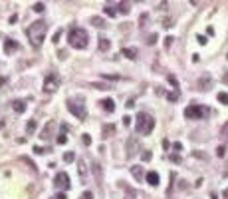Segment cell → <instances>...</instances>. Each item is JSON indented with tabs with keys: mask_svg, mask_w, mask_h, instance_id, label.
I'll list each match as a JSON object with an SVG mask.
<instances>
[{
	"mask_svg": "<svg viewBox=\"0 0 228 199\" xmlns=\"http://www.w3.org/2000/svg\"><path fill=\"white\" fill-rule=\"evenodd\" d=\"M78 173H79L82 183H87V163L83 159H78Z\"/></svg>",
	"mask_w": 228,
	"mask_h": 199,
	"instance_id": "obj_9",
	"label": "cell"
},
{
	"mask_svg": "<svg viewBox=\"0 0 228 199\" xmlns=\"http://www.w3.org/2000/svg\"><path fill=\"white\" fill-rule=\"evenodd\" d=\"M115 133V125L109 124V125H103V137H111Z\"/></svg>",
	"mask_w": 228,
	"mask_h": 199,
	"instance_id": "obj_19",
	"label": "cell"
},
{
	"mask_svg": "<svg viewBox=\"0 0 228 199\" xmlns=\"http://www.w3.org/2000/svg\"><path fill=\"white\" fill-rule=\"evenodd\" d=\"M54 199H66V193H58V195L54 197Z\"/></svg>",
	"mask_w": 228,
	"mask_h": 199,
	"instance_id": "obj_48",
	"label": "cell"
},
{
	"mask_svg": "<svg viewBox=\"0 0 228 199\" xmlns=\"http://www.w3.org/2000/svg\"><path fill=\"white\" fill-rule=\"evenodd\" d=\"M155 128V117L149 116V113H139L137 116V124H135V129L141 135H149Z\"/></svg>",
	"mask_w": 228,
	"mask_h": 199,
	"instance_id": "obj_3",
	"label": "cell"
},
{
	"mask_svg": "<svg viewBox=\"0 0 228 199\" xmlns=\"http://www.w3.org/2000/svg\"><path fill=\"white\" fill-rule=\"evenodd\" d=\"M60 86H62V78L56 74V72H50V74L44 78V88H42V90H44L46 94H54Z\"/></svg>",
	"mask_w": 228,
	"mask_h": 199,
	"instance_id": "obj_4",
	"label": "cell"
},
{
	"mask_svg": "<svg viewBox=\"0 0 228 199\" xmlns=\"http://www.w3.org/2000/svg\"><path fill=\"white\" fill-rule=\"evenodd\" d=\"M67 42H70L71 48L83 50V48H87V44H89V36H87V32L83 30V28L71 26L70 32H67Z\"/></svg>",
	"mask_w": 228,
	"mask_h": 199,
	"instance_id": "obj_2",
	"label": "cell"
},
{
	"mask_svg": "<svg viewBox=\"0 0 228 199\" xmlns=\"http://www.w3.org/2000/svg\"><path fill=\"white\" fill-rule=\"evenodd\" d=\"M222 82H224V84H228V70L224 72V76H222Z\"/></svg>",
	"mask_w": 228,
	"mask_h": 199,
	"instance_id": "obj_45",
	"label": "cell"
},
{
	"mask_svg": "<svg viewBox=\"0 0 228 199\" xmlns=\"http://www.w3.org/2000/svg\"><path fill=\"white\" fill-rule=\"evenodd\" d=\"M12 108H14L16 113H22L24 109H26V104H24L22 100H14V101H12Z\"/></svg>",
	"mask_w": 228,
	"mask_h": 199,
	"instance_id": "obj_15",
	"label": "cell"
},
{
	"mask_svg": "<svg viewBox=\"0 0 228 199\" xmlns=\"http://www.w3.org/2000/svg\"><path fill=\"white\" fill-rule=\"evenodd\" d=\"M163 26H165V28H171V26H173V20H171V18H165V20H163Z\"/></svg>",
	"mask_w": 228,
	"mask_h": 199,
	"instance_id": "obj_39",
	"label": "cell"
},
{
	"mask_svg": "<svg viewBox=\"0 0 228 199\" xmlns=\"http://www.w3.org/2000/svg\"><path fill=\"white\" fill-rule=\"evenodd\" d=\"M137 145H139L137 137H129V139H127V157H133V155L139 151Z\"/></svg>",
	"mask_w": 228,
	"mask_h": 199,
	"instance_id": "obj_10",
	"label": "cell"
},
{
	"mask_svg": "<svg viewBox=\"0 0 228 199\" xmlns=\"http://www.w3.org/2000/svg\"><path fill=\"white\" fill-rule=\"evenodd\" d=\"M129 121H131V117H129V116H125V117H123V124H125V125H129Z\"/></svg>",
	"mask_w": 228,
	"mask_h": 199,
	"instance_id": "obj_47",
	"label": "cell"
},
{
	"mask_svg": "<svg viewBox=\"0 0 228 199\" xmlns=\"http://www.w3.org/2000/svg\"><path fill=\"white\" fill-rule=\"evenodd\" d=\"M66 56H67L66 50H60V52H58V58H60V60H66Z\"/></svg>",
	"mask_w": 228,
	"mask_h": 199,
	"instance_id": "obj_40",
	"label": "cell"
},
{
	"mask_svg": "<svg viewBox=\"0 0 228 199\" xmlns=\"http://www.w3.org/2000/svg\"><path fill=\"white\" fill-rule=\"evenodd\" d=\"M167 80H169V84H173V86H175V88L179 86V82H177V78H175V76H169Z\"/></svg>",
	"mask_w": 228,
	"mask_h": 199,
	"instance_id": "obj_38",
	"label": "cell"
},
{
	"mask_svg": "<svg viewBox=\"0 0 228 199\" xmlns=\"http://www.w3.org/2000/svg\"><path fill=\"white\" fill-rule=\"evenodd\" d=\"M196 40H198V44H206V38H204V36H198Z\"/></svg>",
	"mask_w": 228,
	"mask_h": 199,
	"instance_id": "obj_43",
	"label": "cell"
},
{
	"mask_svg": "<svg viewBox=\"0 0 228 199\" xmlns=\"http://www.w3.org/2000/svg\"><path fill=\"white\" fill-rule=\"evenodd\" d=\"M18 50V42H14V40H4V52L6 54H12V52H16Z\"/></svg>",
	"mask_w": 228,
	"mask_h": 199,
	"instance_id": "obj_13",
	"label": "cell"
},
{
	"mask_svg": "<svg viewBox=\"0 0 228 199\" xmlns=\"http://www.w3.org/2000/svg\"><path fill=\"white\" fill-rule=\"evenodd\" d=\"M83 143H86V145H89V143H91V139H89V135H83Z\"/></svg>",
	"mask_w": 228,
	"mask_h": 199,
	"instance_id": "obj_42",
	"label": "cell"
},
{
	"mask_svg": "<svg viewBox=\"0 0 228 199\" xmlns=\"http://www.w3.org/2000/svg\"><path fill=\"white\" fill-rule=\"evenodd\" d=\"M173 149H177V151H180V149H183V145H180V143H179V141H177V143H175V145H173Z\"/></svg>",
	"mask_w": 228,
	"mask_h": 199,
	"instance_id": "obj_44",
	"label": "cell"
},
{
	"mask_svg": "<svg viewBox=\"0 0 228 199\" xmlns=\"http://www.w3.org/2000/svg\"><path fill=\"white\" fill-rule=\"evenodd\" d=\"M145 181H147L149 185H153V187H157V185H159V173H157V171H147Z\"/></svg>",
	"mask_w": 228,
	"mask_h": 199,
	"instance_id": "obj_12",
	"label": "cell"
},
{
	"mask_svg": "<svg viewBox=\"0 0 228 199\" xmlns=\"http://www.w3.org/2000/svg\"><path fill=\"white\" fill-rule=\"evenodd\" d=\"M218 101L224 104V105H228V94H226V92H220V94H218Z\"/></svg>",
	"mask_w": 228,
	"mask_h": 199,
	"instance_id": "obj_24",
	"label": "cell"
},
{
	"mask_svg": "<svg viewBox=\"0 0 228 199\" xmlns=\"http://www.w3.org/2000/svg\"><path fill=\"white\" fill-rule=\"evenodd\" d=\"M46 10V6L42 2H38V4H34V12H44Z\"/></svg>",
	"mask_w": 228,
	"mask_h": 199,
	"instance_id": "obj_31",
	"label": "cell"
},
{
	"mask_svg": "<svg viewBox=\"0 0 228 199\" xmlns=\"http://www.w3.org/2000/svg\"><path fill=\"white\" fill-rule=\"evenodd\" d=\"M208 116V108H204V105H188L187 109H184V117L187 120H202V117Z\"/></svg>",
	"mask_w": 228,
	"mask_h": 199,
	"instance_id": "obj_5",
	"label": "cell"
},
{
	"mask_svg": "<svg viewBox=\"0 0 228 199\" xmlns=\"http://www.w3.org/2000/svg\"><path fill=\"white\" fill-rule=\"evenodd\" d=\"M220 135H222V137H228V121L220 128Z\"/></svg>",
	"mask_w": 228,
	"mask_h": 199,
	"instance_id": "obj_32",
	"label": "cell"
},
{
	"mask_svg": "<svg viewBox=\"0 0 228 199\" xmlns=\"http://www.w3.org/2000/svg\"><path fill=\"white\" fill-rule=\"evenodd\" d=\"M54 183H56V187L67 189V187H70V175H67L66 171H60V173L56 175V179H54Z\"/></svg>",
	"mask_w": 228,
	"mask_h": 199,
	"instance_id": "obj_7",
	"label": "cell"
},
{
	"mask_svg": "<svg viewBox=\"0 0 228 199\" xmlns=\"http://www.w3.org/2000/svg\"><path fill=\"white\" fill-rule=\"evenodd\" d=\"M103 10H105V14H107V16H117V12H119V10H115L113 6H105Z\"/></svg>",
	"mask_w": 228,
	"mask_h": 199,
	"instance_id": "obj_25",
	"label": "cell"
},
{
	"mask_svg": "<svg viewBox=\"0 0 228 199\" xmlns=\"http://www.w3.org/2000/svg\"><path fill=\"white\" fill-rule=\"evenodd\" d=\"M99 104H101V108H103L107 113H113V112H115V101H113L111 98H105V100H101Z\"/></svg>",
	"mask_w": 228,
	"mask_h": 199,
	"instance_id": "obj_11",
	"label": "cell"
},
{
	"mask_svg": "<svg viewBox=\"0 0 228 199\" xmlns=\"http://www.w3.org/2000/svg\"><path fill=\"white\" fill-rule=\"evenodd\" d=\"M46 32H48V24L44 22V20H36V22H32L30 26H28V40H30V44L34 48H40L42 42H44L46 38Z\"/></svg>",
	"mask_w": 228,
	"mask_h": 199,
	"instance_id": "obj_1",
	"label": "cell"
},
{
	"mask_svg": "<svg viewBox=\"0 0 228 199\" xmlns=\"http://www.w3.org/2000/svg\"><path fill=\"white\" fill-rule=\"evenodd\" d=\"M222 197H224V199H228V189H226L224 193H222Z\"/></svg>",
	"mask_w": 228,
	"mask_h": 199,
	"instance_id": "obj_49",
	"label": "cell"
},
{
	"mask_svg": "<svg viewBox=\"0 0 228 199\" xmlns=\"http://www.w3.org/2000/svg\"><path fill=\"white\" fill-rule=\"evenodd\" d=\"M91 24H93L95 28H105V20L99 18V16H91Z\"/></svg>",
	"mask_w": 228,
	"mask_h": 199,
	"instance_id": "obj_20",
	"label": "cell"
},
{
	"mask_svg": "<svg viewBox=\"0 0 228 199\" xmlns=\"http://www.w3.org/2000/svg\"><path fill=\"white\" fill-rule=\"evenodd\" d=\"M149 159H151V151L145 149V151H143V161H149Z\"/></svg>",
	"mask_w": 228,
	"mask_h": 199,
	"instance_id": "obj_37",
	"label": "cell"
},
{
	"mask_svg": "<svg viewBox=\"0 0 228 199\" xmlns=\"http://www.w3.org/2000/svg\"><path fill=\"white\" fill-rule=\"evenodd\" d=\"M131 175H133V177H135V179H137V181H141L143 177L147 175V173L143 171V167H141V165H133V167H131Z\"/></svg>",
	"mask_w": 228,
	"mask_h": 199,
	"instance_id": "obj_14",
	"label": "cell"
},
{
	"mask_svg": "<svg viewBox=\"0 0 228 199\" xmlns=\"http://www.w3.org/2000/svg\"><path fill=\"white\" fill-rule=\"evenodd\" d=\"M54 132H56V121H48V124L44 125V129H42L40 137H42V139H50V137L54 135Z\"/></svg>",
	"mask_w": 228,
	"mask_h": 199,
	"instance_id": "obj_8",
	"label": "cell"
},
{
	"mask_svg": "<svg viewBox=\"0 0 228 199\" xmlns=\"http://www.w3.org/2000/svg\"><path fill=\"white\" fill-rule=\"evenodd\" d=\"M34 151H36L38 155H42V153H48L50 149H48V147H40V145H36V147H34Z\"/></svg>",
	"mask_w": 228,
	"mask_h": 199,
	"instance_id": "obj_28",
	"label": "cell"
},
{
	"mask_svg": "<svg viewBox=\"0 0 228 199\" xmlns=\"http://www.w3.org/2000/svg\"><path fill=\"white\" fill-rule=\"evenodd\" d=\"M167 98H169V101H177L179 100V92H173V94H169Z\"/></svg>",
	"mask_w": 228,
	"mask_h": 199,
	"instance_id": "obj_34",
	"label": "cell"
},
{
	"mask_svg": "<svg viewBox=\"0 0 228 199\" xmlns=\"http://www.w3.org/2000/svg\"><path fill=\"white\" fill-rule=\"evenodd\" d=\"M173 40H175V38H173V36H167V38H165V48H171V46H173Z\"/></svg>",
	"mask_w": 228,
	"mask_h": 199,
	"instance_id": "obj_30",
	"label": "cell"
},
{
	"mask_svg": "<svg viewBox=\"0 0 228 199\" xmlns=\"http://www.w3.org/2000/svg\"><path fill=\"white\" fill-rule=\"evenodd\" d=\"M16 20H18V16H16V14H12V16H10V24H14Z\"/></svg>",
	"mask_w": 228,
	"mask_h": 199,
	"instance_id": "obj_46",
	"label": "cell"
},
{
	"mask_svg": "<svg viewBox=\"0 0 228 199\" xmlns=\"http://www.w3.org/2000/svg\"><path fill=\"white\" fill-rule=\"evenodd\" d=\"M75 159V155L71 153V151H67V153H64V161H67V163H71Z\"/></svg>",
	"mask_w": 228,
	"mask_h": 199,
	"instance_id": "obj_27",
	"label": "cell"
},
{
	"mask_svg": "<svg viewBox=\"0 0 228 199\" xmlns=\"http://www.w3.org/2000/svg\"><path fill=\"white\" fill-rule=\"evenodd\" d=\"M224 153H226V147L224 145H218L216 147V155H218V157H224Z\"/></svg>",
	"mask_w": 228,
	"mask_h": 199,
	"instance_id": "obj_29",
	"label": "cell"
},
{
	"mask_svg": "<svg viewBox=\"0 0 228 199\" xmlns=\"http://www.w3.org/2000/svg\"><path fill=\"white\" fill-rule=\"evenodd\" d=\"M91 171L95 173V181L101 183V167H99V163H91Z\"/></svg>",
	"mask_w": 228,
	"mask_h": 199,
	"instance_id": "obj_18",
	"label": "cell"
},
{
	"mask_svg": "<svg viewBox=\"0 0 228 199\" xmlns=\"http://www.w3.org/2000/svg\"><path fill=\"white\" fill-rule=\"evenodd\" d=\"M26 132H28V133H34V132H36V120H30V121L26 124Z\"/></svg>",
	"mask_w": 228,
	"mask_h": 199,
	"instance_id": "obj_23",
	"label": "cell"
},
{
	"mask_svg": "<svg viewBox=\"0 0 228 199\" xmlns=\"http://www.w3.org/2000/svg\"><path fill=\"white\" fill-rule=\"evenodd\" d=\"M82 199H93V195H91L89 191H86V193H83V195H82Z\"/></svg>",
	"mask_w": 228,
	"mask_h": 199,
	"instance_id": "obj_41",
	"label": "cell"
},
{
	"mask_svg": "<svg viewBox=\"0 0 228 199\" xmlns=\"http://www.w3.org/2000/svg\"><path fill=\"white\" fill-rule=\"evenodd\" d=\"M67 109H70L71 116H75L78 120H86L87 112H86V105L82 104V100H67Z\"/></svg>",
	"mask_w": 228,
	"mask_h": 199,
	"instance_id": "obj_6",
	"label": "cell"
},
{
	"mask_svg": "<svg viewBox=\"0 0 228 199\" xmlns=\"http://www.w3.org/2000/svg\"><path fill=\"white\" fill-rule=\"evenodd\" d=\"M109 48H111V42H109L105 36H99V50L101 52H107Z\"/></svg>",
	"mask_w": 228,
	"mask_h": 199,
	"instance_id": "obj_16",
	"label": "cell"
},
{
	"mask_svg": "<svg viewBox=\"0 0 228 199\" xmlns=\"http://www.w3.org/2000/svg\"><path fill=\"white\" fill-rule=\"evenodd\" d=\"M56 141H58V145H64V143L67 141V137H66V133H60V135H58V137H56Z\"/></svg>",
	"mask_w": 228,
	"mask_h": 199,
	"instance_id": "obj_26",
	"label": "cell"
},
{
	"mask_svg": "<svg viewBox=\"0 0 228 199\" xmlns=\"http://www.w3.org/2000/svg\"><path fill=\"white\" fill-rule=\"evenodd\" d=\"M93 88H97V90H109V84H93Z\"/></svg>",
	"mask_w": 228,
	"mask_h": 199,
	"instance_id": "obj_36",
	"label": "cell"
},
{
	"mask_svg": "<svg viewBox=\"0 0 228 199\" xmlns=\"http://www.w3.org/2000/svg\"><path fill=\"white\" fill-rule=\"evenodd\" d=\"M62 32H64L62 28H58V30H56V34H54V42H60V38H62Z\"/></svg>",
	"mask_w": 228,
	"mask_h": 199,
	"instance_id": "obj_35",
	"label": "cell"
},
{
	"mask_svg": "<svg viewBox=\"0 0 228 199\" xmlns=\"http://www.w3.org/2000/svg\"><path fill=\"white\" fill-rule=\"evenodd\" d=\"M198 88H200V90H208L210 88V76H202V78L198 80Z\"/></svg>",
	"mask_w": 228,
	"mask_h": 199,
	"instance_id": "obj_17",
	"label": "cell"
},
{
	"mask_svg": "<svg viewBox=\"0 0 228 199\" xmlns=\"http://www.w3.org/2000/svg\"><path fill=\"white\" fill-rule=\"evenodd\" d=\"M123 54L129 58V60H135V58H137V50H135V48H125Z\"/></svg>",
	"mask_w": 228,
	"mask_h": 199,
	"instance_id": "obj_21",
	"label": "cell"
},
{
	"mask_svg": "<svg viewBox=\"0 0 228 199\" xmlns=\"http://www.w3.org/2000/svg\"><path fill=\"white\" fill-rule=\"evenodd\" d=\"M129 2H121L119 4V14H129Z\"/></svg>",
	"mask_w": 228,
	"mask_h": 199,
	"instance_id": "obj_22",
	"label": "cell"
},
{
	"mask_svg": "<svg viewBox=\"0 0 228 199\" xmlns=\"http://www.w3.org/2000/svg\"><path fill=\"white\" fill-rule=\"evenodd\" d=\"M155 42H157V34H151V36L147 38V44H149V46H153Z\"/></svg>",
	"mask_w": 228,
	"mask_h": 199,
	"instance_id": "obj_33",
	"label": "cell"
}]
</instances>
